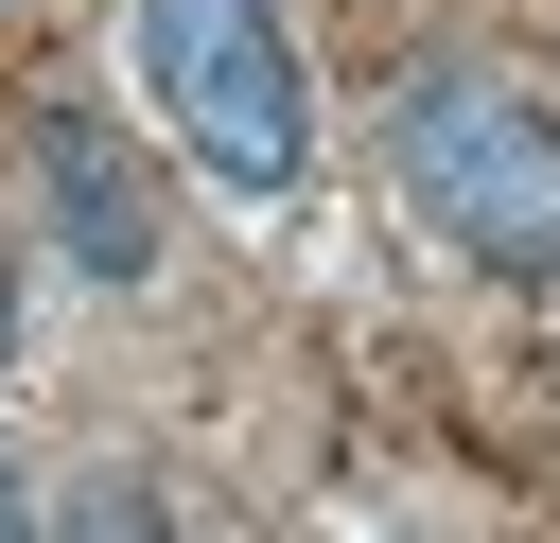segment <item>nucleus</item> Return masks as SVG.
<instances>
[{"label":"nucleus","mask_w":560,"mask_h":543,"mask_svg":"<svg viewBox=\"0 0 560 543\" xmlns=\"http://www.w3.org/2000/svg\"><path fill=\"white\" fill-rule=\"evenodd\" d=\"M385 158H402V193H420V228H438L455 263H490V280H560V123H542L525 88H490V70H420V88L385 105Z\"/></svg>","instance_id":"1"},{"label":"nucleus","mask_w":560,"mask_h":543,"mask_svg":"<svg viewBox=\"0 0 560 543\" xmlns=\"http://www.w3.org/2000/svg\"><path fill=\"white\" fill-rule=\"evenodd\" d=\"M140 88H158V123H175L228 193H298L315 88H298L280 0H140Z\"/></svg>","instance_id":"2"},{"label":"nucleus","mask_w":560,"mask_h":543,"mask_svg":"<svg viewBox=\"0 0 560 543\" xmlns=\"http://www.w3.org/2000/svg\"><path fill=\"white\" fill-rule=\"evenodd\" d=\"M35 193H52V245L88 280H158V175L88 123V105H35Z\"/></svg>","instance_id":"3"},{"label":"nucleus","mask_w":560,"mask_h":543,"mask_svg":"<svg viewBox=\"0 0 560 543\" xmlns=\"http://www.w3.org/2000/svg\"><path fill=\"white\" fill-rule=\"evenodd\" d=\"M0 543H35V508H18V473H0Z\"/></svg>","instance_id":"4"},{"label":"nucleus","mask_w":560,"mask_h":543,"mask_svg":"<svg viewBox=\"0 0 560 543\" xmlns=\"http://www.w3.org/2000/svg\"><path fill=\"white\" fill-rule=\"evenodd\" d=\"M0 350H18V280H0Z\"/></svg>","instance_id":"5"}]
</instances>
